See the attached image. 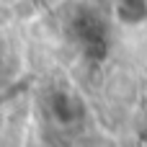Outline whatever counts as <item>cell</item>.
Returning a JSON list of instances; mask_svg holds the SVG:
<instances>
[{"label": "cell", "mask_w": 147, "mask_h": 147, "mask_svg": "<svg viewBox=\"0 0 147 147\" xmlns=\"http://www.w3.org/2000/svg\"><path fill=\"white\" fill-rule=\"evenodd\" d=\"M119 13L124 21H140L147 13V0H119Z\"/></svg>", "instance_id": "6da1fadb"}]
</instances>
